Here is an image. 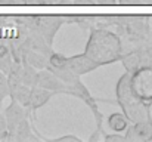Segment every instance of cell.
Masks as SVG:
<instances>
[{
  "label": "cell",
  "instance_id": "cb8c5ba5",
  "mask_svg": "<svg viewBox=\"0 0 152 142\" xmlns=\"http://www.w3.org/2000/svg\"><path fill=\"white\" fill-rule=\"evenodd\" d=\"M7 132V126H6V120H4V116L0 113V139L4 136V133Z\"/></svg>",
  "mask_w": 152,
  "mask_h": 142
},
{
  "label": "cell",
  "instance_id": "ba28073f",
  "mask_svg": "<svg viewBox=\"0 0 152 142\" xmlns=\"http://www.w3.org/2000/svg\"><path fill=\"white\" fill-rule=\"evenodd\" d=\"M39 88H43V89H48L53 92L55 95L64 93V89H65V83L62 80H59L50 70L48 68H43V70H39V74H37V85Z\"/></svg>",
  "mask_w": 152,
  "mask_h": 142
},
{
  "label": "cell",
  "instance_id": "9c48e42d",
  "mask_svg": "<svg viewBox=\"0 0 152 142\" xmlns=\"http://www.w3.org/2000/svg\"><path fill=\"white\" fill-rule=\"evenodd\" d=\"M53 95H55L53 92L48 90V89H43V88H39V86L31 88L30 101H28V105H27L28 114H31V116L34 117V116H36V111H37L39 108L45 107Z\"/></svg>",
  "mask_w": 152,
  "mask_h": 142
},
{
  "label": "cell",
  "instance_id": "5b68a950",
  "mask_svg": "<svg viewBox=\"0 0 152 142\" xmlns=\"http://www.w3.org/2000/svg\"><path fill=\"white\" fill-rule=\"evenodd\" d=\"M127 142H148L152 141V117L148 120L130 123L124 132Z\"/></svg>",
  "mask_w": 152,
  "mask_h": 142
},
{
  "label": "cell",
  "instance_id": "7c38bea8",
  "mask_svg": "<svg viewBox=\"0 0 152 142\" xmlns=\"http://www.w3.org/2000/svg\"><path fill=\"white\" fill-rule=\"evenodd\" d=\"M64 24H77L81 30L90 31L95 28V15H66L64 16Z\"/></svg>",
  "mask_w": 152,
  "mask_h": 142
},
{
  "label": "cell",
  "instance_id": "5bb4252c",
  "mask_svg": "<svg viewBox=\"0 0 152 142\" xmlns=\"http://www.w3.org/2000/svg\"><path fill=\"white\" fill-rule=\"evenodd\" d=\"M15 141H30V139H40L39 136L33 135V123H30V118L25 117L13 130Z\"/></svg>",
  "mask_w": 152,
  "mask_h": 142
},
{
  "label": "cell",
  "instance_id": "3957f363",
  "mask_svg": "<svg viewBox=\"0 0 152 142\" xmlns=\"http://www.w3.org/2000/svg\"><path fill=\"white\" fill-rule=\"evenodd\" d=\"M64 93L71 95V96H75V98L81 99V101L92 110V113H93V116H95V120H96V132L90 136V141H98L99 136L102 135V130H103V127H102L103 114L101 113V110H99V107H98L96 98H93V96L90 95L89 89L81 83L80 79H78L77 82H74L72 85H66L65 89H64Z\"/></svg>",
  "mask_w": 152,
  "mask_h": 142
},
{
  "label": "cell",
  "instance_id": "836d02e7",
  "mask_svg": "<svg viewBox=\"0 0 152 142\" xmlns=\"http://www.w3.org/2000/svg\"><path fill=\"white\" fill-rule=\"evenodd\" d=\"M151 36H152V31H151Z\"/></svg>",
  "mask_w": 152,
  "mask_h": 142
},
{
  "label": "cell",
  "instance_id": "9a60e30c",
  "mask_svg": "<svg viewBox=\"0 0 152 142\" xmlns=\"http://www.w3.org/2000/svg\"><path fill=\"white\" fill-rule=\"evenodd\" d=\"M22 64V71H21V82L22 85L28 86V88H34L37 85V74H39V70H36L34 67H31L30 64L21 61Z\"/></svg>",
  "mask_w": 152,
  "mask_h": 142
},
{
  "label": "cell",
  "instance_id": "f546056e",
  "mask_svg": "<svg viewBox=\"0 0 152 142\" xmlns=\"http://www.w3.org/2000/svg\"><path fill=\"white\" fill-rule=\"evenodd\" d=\"M72 0H61V3H66V4H71Z\"/></svg>",
  "mask_w": 152,
  "mask_h": 142
},
{
  "label": "cell",
  "instance_id": "f1b7e54d",
  "mask_svg": "<svg viewBox=\"0 0 152 142\" xmlns=\"http://www.w3.org/2000/svg\"><path fill=\"white\" fill-rule=\"evenodd\" d=\"M48 1V4H58V3H61V0H46Z\"/></svg>",
  "mask_w": 152,
  "mask_h": 142
},
{
  "label": "cell",
  "instance_id": "d6a6232c",
  "mask_svg": "<svg viewBox=\"0 0 152 142\" xmlns=\"http://www.w3.org/2000/svg\"><path fill=\"white\" fill-rule=\"evenodd\" d=\"M145 1H149V0H145Z\"/></svg>",
  "mask_w": 152,
  "mask_h": 142
},
{
  "label": "cell",
  "instance_id": "4fadbf2b",
  "mask_svg": "<svg viewBox=\"0 0 152 142\" xmlns=\"http://www.w3.org/2000/svg\"><path fill=\"white\" fill-rule=\"evenodd\" d=\"M106 123H108V127L112 130V132H117V133H124L130 124L129 118L123 114V113H112L108 116L106 118Z\"/></svg>",
  "mask_w": 152,
  "mask_h": 142
},
{
  "label": "cell",
  "instance_id": "d6986e66",
  "mask_svg": "<svg viewBox=\"0 0 152 142\" xmlns=\"http://www.w3.org/2000/svg\"><path fill=\"white\" fill-rule=\"evenodd\" d=\"M64 67H66V56L65 55L52 52L48 56V67L46 68L55 70V68H64Z\"/></svg>",
  "mask_w": 152,
  "mask_h": 142
},
{
  "label": "cell",
  "instance_id": "7a4b0ae2",
  "mask_svg": "<svg viewBox=\"0 0 152 142\" xmlns=\"http://www.w3.org/2000/svg\"><path fill=\"white\" fill-rule=\"evenodd\" d=\"M115 99L121 108V113L130 123L151 118V107L146 105L130 86V73H124L115 85Z\"/></svg>",
  "mask_w": 152,
  "mask_h": 142
},
{
  "label": "cell",
  "instance_id": "7402d4cb",
  "mask_svg": "<svg viewBox=\"0 0 152 142\" xmlns=\"http://www.w3.org/2000/svg\"><path fill=\"white\" fill-rule=\"evenodd\" d=\"M103 139L106 142H127L124 133H117V132H114V133H111V135L106 133V135L103 136Z\"/></svg>",
  "mask_w": 152,
  "mask_h": 142
},
{
  "label": "cell",
  "instance_id": "484cf974",
  "mask_svg": "<svg viewBox=\"0 0 152 142\" xmlns=\"http://www.w3.org/2000/svg\"><path fill=\"white\" fill-rule=\"evenodd\" d=\"M71 3H72V4H84V6H87V4H95L93 0H72Z\"/></svg>",
  "mask_w": 152,
  "mask_h": 142
},
{
  "label": "cell",
  "instance_id": "8fae6325",
  "mask_svg": "<svg viewBox=\"0 0 152 142\" xmlns=\"http://www.w3.org/2000/svg\"><path fill=\"white\" fill-rule=\"evenodd\" d=\"M21 61L30 64L36 70H43V68L48 67V56L45 53L37 52V50H33V49H24L22 59Z\"/></svg>",
  "mask_w": 152,
  "mask_h": 142
},
{
  "label": "cell",
  "instance_id": "52a82bcc",
  "mask_svg": "<svg viewBox=\"0 0 152 142\" xmlns=\"http://www.w3.org/2000/svg\"><path fill=\"white\" fill-rule=\"evenodd\" d=\"M4 120H6V126H7V132L13 133L15 127L25 118L28 117V111L25 107H22L19 102H16L15 99H10L9 107L4 108Z\"/></svg>",
  "mask_w": 152,
  "mask_h": 142
},
{
  "label": "cell",
  "instance_id": "1f68e13d",
  "mask_svg": "<svg viewBox=\"0 0 152 142\" xmlns=\"http://www.w3.org/2000/svg\"><path fill=\"white\" fill-rule=\"evenodd\" d=\"M21 1H22V3H24V0H21Z\"/></svg>",
  "mask_w": 152,
  "mask_h": 142
},
{
  "label": "cell",
  "instance_id": "ffe728a7",
  "mask_svg": "<svg viewBox=\"0 0 152 142\" xmlns=\"http://www.w3.org/2000/svg\"><path fill=\"white\" fill-rule=\"evenodd\" d=\"M142 62L140 64H149L152 65V36L146 37L142 43Z\"/></svg>",
  "mask_w": 152,
  "mask_h": 142
},
{
  "label": "cell",
  "instance_id": "6da1fadb",
  "mask_svg": "<svg viewBox=\"0 0 152 142\" xmlns=\"http://www.w3.org/2000/svg\"><path fill=\"white\" fill-rule=\"evenodd\" d=\"M84 53L98 67L114 64L120 61L123 53L121 40L118 34L115 31H111L109 28H92L84 47Z\"/></svg>",
  "mask_w": 152,
  "mask_h": 142
},
{
  "label": "cell",
  "instance_id": "4316f807",
  "mask_svg": "<svg viewBox=\"0 0 152 142\" xmlns=\"http://www.w3.org/2000/svg\"><path fill=\"white\" fill-rule=\"evenodd\" d=\"M0 4H22L21 0H0Z\"/></svg>",
  "mask_w": 152,
  "mask_h": 142
},
{
  "label": "cell",
  "instance_id": "603a6c76",
  "mask_svg": "<svg viewBox=\"0 0 152 142\" xmlns=\"http://www.w3.org/2000/svg\"><path fill=\"white\" fill-rule=\"evenodd\" d=\"M50 142H61V141H72V142H81V139L78 136H74V135H65V136H59V138H55V139H48Z\"/></svg>",
  "mask_w": 152,
  "mask_h": 142
},
{
  "label": "cell",
  "instance_id": "2e32d148",
  "mask_svg": "<svg viewBox=\"0 0 152 142\" xmlns=\"http://www.w3.org/2000/svg\"><path fill=\"white\" fill-rule=\"evenodd\" d=\"M120 15H95V28L106 30L118 24Z\"/></svg>",
  "mask_w": 152,
  "mask_h": 142
},
{
  "label": "cell",
  "instance_id": "83f0119b",
  "mask_svg": "<svg viewBox=\"0 0 152 142\" xmlns=\"http://www.w3.org/2000/svg\"><path fill=\"white\" fill-rule=\"evenodd\" d=\"M96 4H117V0H96Z\"/></svg>",
  "mask_w": 152,
  "mask_h": 142
},
{
  "label": "cell",
  "instance_id": "d4e9b609",
  "mask_svg": "<svg viewBox=\"0 0 152 142\" xmlns=\"http://www.w3.org/2000/svg\"><path fill=\"white\" fill-rule=\"evenodd\" d=\"M145 0H117V4H143Z\"/></svg>",
  "mask_w": 152,
  "mask_h": 142
},
{
  "label": "cell",
  "instance_id": "8992f818",
  "mask_svg": "<svg viewBox=\"0 0 152 142\" xmlns=\"http://www.w3.org/2000/svg\"><path fill=\"white\" fill-rule=\"evenodd\" d=\"M66 67L78 77L95 71L96 68H99L84 52L78 53V55H72V56H66Z\"/></svg>",
  "mask_w": 152,
  "mask_h": 142
},
{
  "label": "cell",
  "instance_id": "e0dca14e",
  "mask_svg": "<svg viewBox=\"0 0 152 142\" xmlns=\"http://www.w3.org/2000/svg\"><path fill=\"white\" fill-rule=\"evenodd\" d=\"M48 70H50V68H48ZM52 73L59 79V80H62L65 85H72L74 82H77L80 77L78 76H75L68 67H64V68H55V70H50Z\"/></svg>",
  "mask_w": 152,
  "mask_h": 142
},
{
  "label": "cell",
  "instance_id": "ac0fdd59",
  "mask_svg": "<svg viewBox=\"0 0 152 142\" xmlns=\"http://www.w3.org/2000/svg\"><path fill=\"white\" fill-rule=\"evenodd\" d=\"M30 95H31V88H28L25 85H21V86H18V89L10 95L9 98L10 99H15L16 102H19L22 107L27 108L28 101H30Z\"/></svg>",
  "mask_w": 152,
  "mask_h": 142
},
{
  "label": "cell",
  "instance_id": "44dd1931",
  "mask_svg": "<svg viewBox=\"0 0 152 142\" xmlns=\"http://www.w3.org/2000/svg\"><path fill=\"white\" fill-rule=\"evenodd\" d=\"M9 96V86H7V77L3 71H0V110L3 107V101Z\"/></svg>",
  "mask_w": 152,
  "mask_h": 142
},
{
  "label": "cell",
  "instance_id": "4dcf8cb0",
  "mask_svg": "<svg viewBox=\"0 0 152 142\" xmlns=\"http://www.w3.org/2000/svg\"><path fill=\"white\" fill-rule=\"evenodd\" d=\"M93 1H95V4H96V0H93Z\"/></svg>",
  "mask_w": 152,
  "mask_h": 142
},
{
  "label": "cell",
  "instance_id": "30bf717a",
  "mask_svg": "<svg viewBox=\"0 0 152 142\" xmlns=\"http://www.w3.org/2000/svg\"><path fill=\"white\" fill-rule=\"evenodd\" d=\"M142 43H143V42H142ZM142 43L136 47H130V49L123 50L121 58H120V62L123 64V67L126 68L127 73L134 71V70L140 65V62H142V50H140Z\"/></svg>",
  "mask_w": 152,
  "mask_h": 142
},
{
  "label": "cell",
  "instance_id": "277c9868",
  "mask_svg": "<svg viewBox=\"0 0 152 142\" xmlns=\"http://www.w3.org/2000/svg\"><path fill=\"white\" fill-rule=\"evenodd\" d=\"M130 86L146 105H152V65L140 64L130 73Z\"/></svg>",
  "mask_w": 152,
  "mask_h": 142
}]
</instances>
